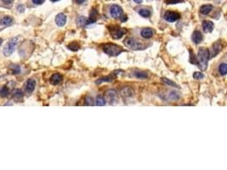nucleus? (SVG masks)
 Returning a JSON list of instances; mask_svg holds the SVG:
<instances>
[{
    "label": "nucleus",
    "mask_w": 227,
    "mask_h": 170,
    "mask_svg": "<svg viewBox=\"0 0 227 170\" xmlns=\"http://www.w3.org/2000/svg\"><path fill=\"white\" fill-rule=\"evenodd\" d=\"M209 60V50L206 48H200L198 50L197 64L201 70L204 71L208 66V62Z\"/></svg>",
    "instance_id": "1"
},
{
    "label": "nucleus",
    "mask_w": 227,
    "mask_h": 170,
    "mask_svg": "<svg viewBox=\"0 0 227 170\" xmlns=\"http://www.w3.org/2000/svg\"><path fill=\"white\" fill-rule=\"evenodd\" d=\"M102 49L105 53L111 56H118L119 54H121L124 51V50L120 46H118L115 44H104Z\"/></svg>",
    "instance_id": "2"
},
{
    "label": "nucleus",
    "mask_w": 227,
    "mask_h": 170,
    "mask_svg": "<svg viewBox=\"0 0 227 170\" xmlns=\"http://www.w3.org/2000/svg\"><path fill=\"white\" fill-rule=\"evenodd\" d=\"M124 44L127 46L129 49L133 50H144L145 46L143 43L139 41L137 39L134 38H128L124 40Z\"/></svg>",
    "instance_id": "3"
},
{
    "label": "nucleus",
    "mask_w": 227,
    "mask_h": 170,
    "mask_svg": "<svg viewBox=\"0 0 227 170\" xmlns=\"http://www.w3.org/2000/svg\"><path fill=\"white\" fill-rule=\"evenodd\" d=\"M18 42V38H11L9 42L7 43L5 45V47L3 49V56H10L12 54L14 53V51L15 50V47L17 45Z\"/></svg>",
    "instance_id": "4"
},
{
    "label": "nucleus",
    "mask_w": 227,
    "mask_h": 170,
    "mask_svg": "<svg viewBox=\"0 0 227 170\" xmlns=\"http://www.w3.org/2000/svg\"><path fill=\"white\" fill-rule=\"evenodd\" d=\"M109 30L113 38H115V39H120L126 32V31L124 28H122L120 27H116V26L109 27Z\"/></svg>",
    "instance_id": "5"
},
{
    "label": "nucleus",
    "mask_w": 227,
    "mask_h": 170,
    "mask_svg": "<svg viewBox=\"0 0 227 170\" xmlns=\"http://www.w3.org/2000/svg\"><path fill=\"white\" fill-rule=\"evenodd\" d=\"M105 100L106 101H107L110 104H113L115 103L116 101H118V92L114 89H110V90H107L105 94Z\"/></svg>",
    "instance_id": "6"
},
{
    "label": "nucleus",
    "mask_w": 227,
    "mask_h": 170,
    "mask_svg": "<svg viewBox=\"0 0 227 170\" xmlns=\"http://www.w3.org/2000/svg\"><path fill=\"white\" fill-rule=\"evenodd\" d=\"M163 18L165 19L166 21H168V22H174V21H178L179 19L180 18V15L177 12L174 11H166L164 13V15H163Z\"/></svg>",
    "instance_id": "7"
},
{
    "label": "nucleus",
    "mask_w": 227,
    "mask_h": 170,
    "mask_svg": "<svg viewBox=\"0 0 227 170\" xmlns=\"http://www.w3.org/2000/svg\"><path fill=\"white\" fill-rule=\"evenodd\" d=\"M110 14L112 15V18H114V19H118V18H120V16L122 15L123 14V9L120 6L118 5H112L111 8H110Z\"/></svg>",
    "instance_id": "8"
},
{
    "label": "nucleus",
    "mask_w": 227,
    "mask_h": 170,
    "mask_svg": "<svg viewBox=\"0 0 227 170\" xmlns=\"http://www.w3.org/2000/svg\"><path fill=\"white\" fill-rule=\"evenodd\" d=\"M120 94L124 98L127 99V98H130V97L133 96L134 94V89L130 87H124L121 88L120 90Z\"/></svg>",
    "instance_id": "9"
},
{
    "label": "nucleus",
    "mask_w": 227,
    "mask_h": 170,
    "mask_svg": "<svg viewBox=\"0 0 227 170\" xmlns=\"http://www.w3.org/2000/svg\"><path fill=\"white\" fill-rule=\"evenodd\" d=\"M0 24L3 26L4 27H11L12 25L14 24V20L12 19L11 16H9V15H5L3 17L1 18L0 20Z\"/></svg>",
    "instance_id": "10"
},
{
    "label": "nucleus",
    "mask_w": 227,
    "mask_h": 170,
    "mask_svg": "<svg viewBox=\"0 0 227 170\" xmlns=\"http://www.w3.org/2000/svg\"><path fill=\"white\" fill-rule=\"evenodd\" d=\"M55 23L58 27H63L66 23V16L63 13H60L56 15Z\"/></svg>",
    "instance_id": "11"
},
{
    "label": "nucleus",
    "mask_w": 227,
    "mask_h": 170,
    "mask_svg": "<svg viewBox=\"0 0 227 170\" xmlns=\"http://www.w3.org/2000/svg\"><path fill=\"white\" fill-rule=\"evenodd\" d=\"M35 87H36V81L33 78H31V79H28L26 82V84H25V89L27 91V93H33V90L35 89Z\"/></svg>",
    "instance_id": "12"
},
{
    "label": "nucleus",
    "mask_w": 227,
    "mask_h": 170,
    "mask_svg": "<svg viewBox=\"0 0 227 170\" xmlns=\"http://www.w3.org/2000/svg\"><path fill=\"white\" fill-rule=\"evenodd\" d=\"M98 11L95 9H93L90 12V15H89V18L87 19V22H86V25H90V24L94 23L95 21H97L98 19Z\"/></svg>",
    "instance_id": "13"
},
{
    "label": "nucleus",
    "mask_w": 227,
    "mask_h": 170,
    "mask_svg": "<svg viewBox=\"0 0 227 170\" xmlns=\"http://www.w3.org/2000/svg\"><path fill=\"white\" fill-rule=\"evenodd\" d=\"M153 35H154V30L150 28V27L144 28V29L141 31V36L144 38H146V39H149V38H151Z\"/></svg>",
    "instance_id": "14"
},
{
    "label": "nucleus",
    "mask_w": 227,
    "mask_h": 170,
    "mask_svg": "<svg viewBox=\"0 0 227 170\" xmlns=\"http://www.w3.org/2000/svg\"><path fill=\"white\" fill-rule=\"evenodd\" d=\"M203 29L204 32H211L214 29V23L210 21H203Z\"/></svg>",
    "instance_id": "15"
},
{
    "label": "nucleus",
    "mask_w": 227,
    "mask_h": 170,
    "mask_svg": "<svg viewBox=\"0 0 227 170\" xmlns=\"http://www.w3.org/2000/svg\"><path fill=\"white\" fill-rule=\"evenodd\" d=\"M192 41L194 42L195 44H198L203 40V34L200 31H195L192 34Z\"/></svg>",
    "instance_id": "16"
},
{
    "label": "nucleus",
    "mask_w": 227,
    "mask_h": 170,
    "mask_svg": "<svg viewBox=\"0 0 227 170\" xmlns=\"http://www.w3.org/2000/svg\"><path fill=\"white\" fill-rule=\"evenodd\" d=\"M62 81V76L59 73H55L50 77V83L53 85L59 84Z\"/></svg>",
    "instance_id": "17"
},
{
    "label": "nucleus",
    "mask_w": 227,
    "mask_h": 170,
    "mask_svg": "<svg viewBox=\"0 0 227 170\" xmlns=\"http://www.w3.org/2000/svg\"><path fill=\"white\" fill-rule=\"evenodd\" d=\"M213 10V6L210 4H205V5L201 6L200 12L203 15H208Z\"/></svg>",
    "instance_id": "18"
},
{
    "label": "nucleus",
    "mask_w": 227,
    "mask_h": 170,
    "mask_svg": "<svg viewBox=\"0 0 227 170\" xmlns=\"http://www.w3.org/2000/svg\"><path fill=\"white\" fill-rule=\"evenodd\" d=\"M219 50H220V41H218L216 42L215 44L213 45V49H212V51L213 53L211 56H209V57H214V56H217L219 52Z\"/></svg>",
    "instance_id": "19"
},
{
    "label": "nucleus",
    "mask_w": 227,
    "mask_h": 170,
    "mask_svg": "<svg viewBox=\"0 0 227 170\" xmlns=\"http://www.w3.org/2000/svg\"><path fill=\"white\" fill-rule=\"evenodd\" d=\"M179 98H180V94H178L176 91H170V92L168 93V99L169 100L176 101V100H179Z\"/></svg>",
    "instance_id": "20"
},
{
    "label": "nucleus",
    "mask_w": 227,
    "mask_h": 170,
    "mask_svg": "<svg viewBox=\"0 0 227 170\" xmlns=\"http://www.w3.org/2000/svg\"><path fill=\"white\" fill-rule=\"evenodd\" d=\"M134 76L140 78V79H145L148 77V74L145 72H141V71H138V72H134Z\"/></svg>",
    "instance_id": "21"
},
{
    "label": "nucleus",
    "mask_w": 227,
    "mask_h": 170,
    "mask_svg": "<svg viewBox=\"0 0 227 170\" xmlns=\"http://www.w3.org/2000/svg\"><path fill=\"white\" fill-rule=\"evenodd\" d=\"M13 98H14L16 101L21 100V99L23 98V93H22V91H21V89H16V90L14 92V94H13Z\"/></svg>",
    "instance_id": "22"
},
{
    "label": "nucleus",
    "mask_w": 227,
    "mask_h": 170,
    "mask_svg": "<svg viewBox=\"0 0 227 170\" xmlns=\"http://www.w3.org/2000/svg\"><path fill=\"white\" fill-rule=\"evenodd\" d=\"M106 100H105V98L103 96H101V95H99V96L96 97V99H95V102L94 104L96 105V106H105V104H106Z\"/></svg>",
    "instance_id": "23"
},
{
    "label": "nucleus",
    "mask_w": 227,
    "mask_h": 170,
    "mask_svg": "<svg viewBox=\"0 0 227 170\" xmlns=\"http://www.w3.org/2000/svg\"><path fill=\"white\" fill-rule=\"evenodd\" d=\"M67 48L69 50H71V51H74V52H76L77 50L80 49V46L79 44L77 42H72L71 44H69V45L67 46Z\"/></svg>",
    "instance_id": "24"
},
{
    "label": "nucleus",
    "mask_w": 227,
    "mask_h": 170,
    "mask_svg": "<svg viewBox=\"0 0 227 170\" xmlns=\"http://www.w3.org/2000/svg\"><path fill=\"white\" fill-rule=\"evenodd\" d=\"M163 83H165L166 85H168V86H170V87H174V88H178V85L175 83L174 82L171 81L170 79H168V78H165V77H162V79H161Z\"/></svg>",
    "instance_id": "25"
},
{
    "label": "nucleus",
    "mask_w": 227,
    "mask_h": 170,
    "mask_svg": "<svg viewBox=\"0 0 227 170\" xmlns=\"http://www.w3.org/2000/svg\"><path fill=\"white\" fill-rule=\"evenodd\" d=\"M9 89L7 88V86H3L0 88V96L7 97L9 96Z\"/></svg>",
    "instance_id": "26"
},
{
    "label": "nucleus",
    "mask_w": 227,
    "mask_h": 170,
    "mask_svg": "<svg viewBox=\"0 0 227 170\" xmlns=\"http://www.w3.org/2000/svg\"><path fill=\"white\" fill-rule=\"evenodd\" d=\"M139 14L141 15L142 17H150V15H151V13L149 9H141L139 10Z\"/></svg>",
    "instance_id": "27"
},
{
    "label": "nucleus",
    "mask_w": 227,
    "mask_h": 170,
    "mask_svg": "<svg viewBox=\"0 0 227 170\" xmlns=\"http://www.w3.org/2000/svg\"><path fill=\"white\" fill-rule=\"evenodd\" d=\"M219 74L222 75V76L226 75L227 68H226V64H225V63H222V64H220V66H219Z\"/></svg>",
    "instance_id": "28"
},
{
    "label": "nucleus",
    "mask_w": 227,
    "mask_h": 170,
    "mask_svg": "<svg viewBox=\"0 0 227 170\" xmlns=\"http://www.w3.org/2000/svg\"><path fill=\"white\" fill-rule=\"evenodd\" d=\"M113 79H114V78H113L112 76L106 77H102V78H100V79L97 80V81L95 82V83L99 84V83H100V82H111V81H112Z\"/></svg>",
    "instance_id": "29"
},
{
    "label": "nucleus",
    "mask_w": 227,
    "mask_h": 170,
    "mask_svg": "<svg viewBox=\"0 0 227 170\" xmlns=\"http://www.w3.org/2000/svg\"><path fill=\"white\" fill-rule=\"evenodd\" d=\"M77 24H79V26L83 27L84 25H86V22H87V18H85L84 16H80L77 21Z\"/></svg>",
    "instance_id": "30"
},
{
    "label": "nucleus",
    "mask_w": 227,
    "mask_h": 170,
    "mask_svg": "<svg viewBox=\"0 0 227 170\" xmlns=\"http://www.w3.org/2000/svg\"><path fill=\"white\" fill-rule=\"evenodd\" d=\"M166 4H176V3H183L184 0H164Z\"/></svg>",
    "instance_id": "31"
},
{
    "label": "nucleus",
    "mask_w": 227,
    "mask_h": 170,
    "mask_svg": "<svg viewBox=\"0 0 227 170\" xmlns=\"http://www.w3.org/2000/svg\"><path fill=\"white\" fill-rule=\"evenodd\" d=\"M84 102H85V105H87V106H94V101L92 97H87Z\"/></svg>",
    "instance_id": "32"
},
{
    "label": "nucleus",
    "mask_w": 227,
    "mask_h": 170,
    "mask_svg": "<svg viewBox=\"0 0 227 170\" xmlns=\"http://www.w3.org/2000/svg\"><path fill=\"white\" fill-rule=\"evenodd\" d=\"M193 77L195 79H202L204 77V75L203 73H202L200 72H196L193 73Z\"/></svg>",
    "instance_id": "33"
},
{
    "label": "nucleus",
    "mask_w": 227,
    "mask_h": 170,
    "mask_svg": "<svg viewBox=\"0 0 227 170\" xmlns=\"http://www.w3.org/2000/svg\"><path fill=\"white\" fill-rule=\"evenodd\" d=\"M45 0H33V3H35V4H42V3H44Z\"/></svg>",
    "instance_id": "34"
},
{
    "label": "nucleus",
    "mask_w": 227,
    "mask_h": 170,
    "mask_svg": "<svg viewBox=\"0 0 227 170\" xmlns=\"http://www.w3.org/2000/svg\"><path fill=\"white\" fill-rule=\"evenodd\" d=\"M13 1H14V0H3V3H5V4H9V5H10V4L13 3Z\"/></svg>",
    "instance_id": "35"
},
{
    "label": "nucleus",
    "mask_w": 227,
    "mask_h": 170,
    "mask_svg": "<svg viewBox=\"0 0 227 170\" xmlns=\"http://www.w3.org/2000/svg\"><path fill=\"white\" fill-rule=\"evenodd\" d=\"M75 1H76V3H79V4H80V3H83V2L85 1V0H75Z\"/></svg>",
    "instance_id": "36"
},
{
    "label": "nucleus",
    "mask_w": 227,
    "mask_h": 170,
    "mask_svg": "<svg viewBox=\"0 0 227 170\" xmlns=\"http://www.w3.org/2000/svg\"><path fill=\"white\" fill-rule=\"evenodd\" d=\"M134 1L137 3H142V1H143V0H134Z\"/></svg>",
    "instance_id": "37"
},
{
    "label": "nucleus",
    "mask_w": 227,
    "mask_h": 170,
    "mask_svg": "<svg viewBox=\"0 0 227 170\" xmlns=\"http://www.w3.org/2000/svg\"><path fill=\"white\" fill-rule=\"evenodd\" d=\"M2 43H3V39H0V46H1Z\"/></svg>",
    "instance_id": "38"
},
{
    "label": "nucleus",
    "mask_w": 227,
    "mask_h": 170,
    "mask_svg": "<svg viewBox=\"0 0 227 170\" xmlns=\"http://www.w3.org/2000/svg\"><path fill=\"white\" fill-rule=\"evenodd\" d=\"M50 1H52V2H57V1H59V0H50Z\"/></svg>",
    "instance_id": "39"
}]
</instances>
